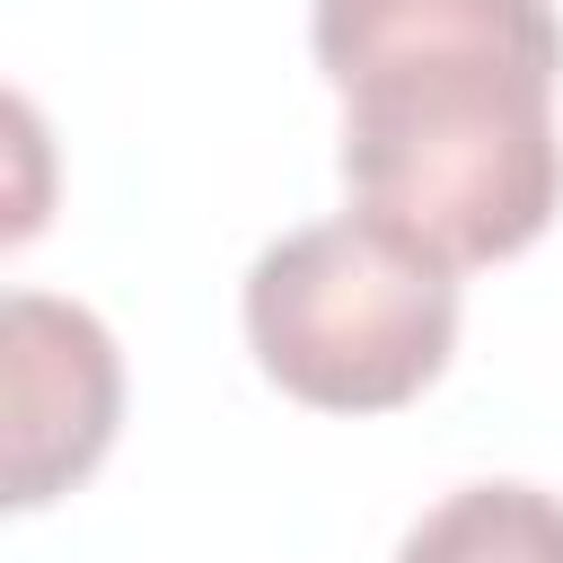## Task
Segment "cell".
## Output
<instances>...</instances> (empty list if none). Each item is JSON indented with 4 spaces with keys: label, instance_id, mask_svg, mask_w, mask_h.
Returning <instances> with one entry per match:
<instances>
[{
    "label": "cell",
    "instance_id": "1",
    "mask_svg": "<svg viewBox=\"0 0 563 563\" xmlns=\"http://www.w3.org/2000/svg\"><path fill=\"white\" fill-rule=\"evenodd\" d=\"M308 44L343 97L352 211L449 273L545 238L563 211L554 0H317Z\"/></svg>",
    "mask_w": 563,
    "mask_h": 563
},
{
    "label": "cell",
    "instance_id": "2",
    "mask_svg": "<svg viewBox=\"0 0 563 563\" xmlns=\"http://www.w3.org/2000/svg\"><path fill=\"white\" fill-rule=\"evenodd\" d=\"M246 343L282 396L317 413H387L440 378L457 343V273L369 211H334L246 264Z\"/></svg>",
    "mask_w": 563,
    "mask_h": 563
},
{
    "label": "cell",
    "instance_id": "3",
    "mask_svg": "<svg viewBox=\"0 0 563 563\" xmlns=\"http://www.w3.org/2000/svg\"><path fill=\"white\" fill-rule=\"evenodd\" d=\"M0 343H9V501L35 510L106 457L123 413V361L114 334L53 290H9Z\"/></svg>",
    "mask_w": 563,
    "mask_h": 563
},
{
    "label": "cell",
    "instance_id": "4",
    "mask_svg": "<svg viewBox=\"0 0 563 563\" xmlns=\"http://www.w3.org/2000/svg\"><path fill=\"white\" fill-rule=\"evenodd\" d=\"M396 563H563V501L537 484H457L405 528Z\"/></svg>",
    "mask_w": 563,
    "mask_h": 563
}]
</instances>
